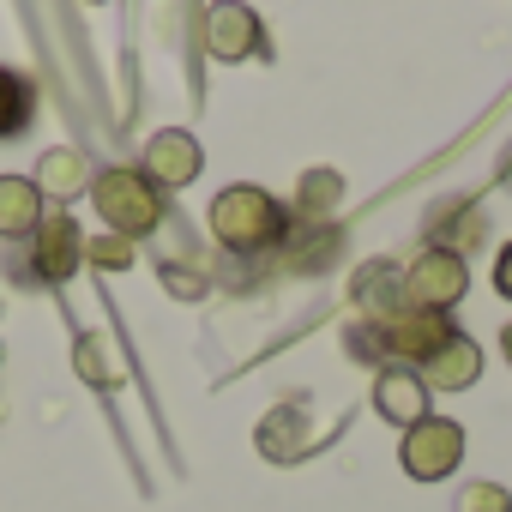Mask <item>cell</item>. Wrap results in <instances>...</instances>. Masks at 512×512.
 Returning a JSON list of instances; mask_svg holds the SVG:
<instances>
[{"instance_id": "cell-15", "label": "cell", "mask_w": 512, "mask_h": 512, "mask_svg": "<svg viewBox=\"0 0 512 512\" xmlns=\"http://www.w3.org/2000/svg\"><path fill=\"white\" fill-rule=\"evenodd\" d=\"M458 512H512V494L500 482H470L458 494Z\"/></svg>"}, {"instance_id": "cell-3", "label": "cell", "mask_w": 512, "mask_h": 512, "mask_svg": "<svg viewBox=\"0 0 512 512\" xmlns=\"http://www.w3.org/2000/svg\"><path fill=\"white\" fill-rule=\"evenodd\" d=\"M464 290H470V272L458 247H422L404 272V308H422V314H452Z\"/></svg>"}, {"instance_id": "cell-9", "label": "cell", "mask_w": 512, "mask_h": 512, "mask_svg": "<svg viewBox=\"0 0 512 512\" xmlns=\"http://www.w3.org/2000/svg\"><path fill=\"white\" fill-rule=\"evenodd\" d=\"M374 410L386 416V422H398V428H416L422 416H428V386H422V374L416 368H380V380H374Z\"/></svg>"}, {"instance_id": "cell-11", "label": "cell", "mask_w": 512, "mask_h": 512, "mask_svg": "<svg viewBox=\"0 0 512 512\" xmlns=\"http://www.w3.org/2000/svg\"><path fill=\"white\" fill-rule=\"evenodd\" d=\"M37 193H55V199H79V193H91V163H85V151L55 145V151L43 157V169H37Z\"/></svg>"}, {"instance_id": "cell-8", "label": "cell", "mask_w": 512, "mask_h": 512, "mask_svg": "<svg viewBox=\"0 0 512 512\" xmlns=\"http://www.w3.org/2000/svg\"><path fill=\"white\" fill-rule=\"evenodd\" d=\"M416 374H422V386H434V392H464V386H476V374H482V344L464 338V332H452Z\"/></svg>"}, {"instance_id": "cell-12", "label": "cell", "mask_w": 512, "mask_h": 512, "mask_svg": "<svg viewBox=\"0 0 512 512\" xmlns=\"http://www.w3.org/2000/svg\"><path fill=\"white\" fill-rule=\"evenodd\" d=\"M43 223V193L25 175H0V235H31Z\"/></svg>"}, {"instance_id": "cell-6", "label": "cell", "mask_w": 512, "mask_h": 512, "mask_svg": "<svg viewBox=\"0 0 512 512\" xmlns=\"http://www.w3.org/2000/svg\"><path fill=\"white\" fill-rule=\"evenodd\" d=\"M79 260H85V241H79V223H73L67 211L43 217V223L31 229V272H37L43 284H67V278L79 272Z\"/></svg>"}, {"instance_id": "cell-10", "label": "cell", "mask_w": 512, "mask_h": 512, "mask_svg": "<svg viewBox=\"0 0 512 512\" xmlns=\"http://www.w3.org/2000/svg\"><path fill=\"white\" fill-rule=\"evenodd\" d=\"M253 43H260V19H253L241 0H217L211 19H205V49L217 61H247Z\"/></svg>"}, {"instance_id": "cell-13", "label": "cell", "mask_w": 512, "mask_h": 512, "mask_svg": "<svg viewBox=\"0 0 512 512\" xmlns=\"http://www.w3.org/2000/svg\"><path fill=\"white\" fill-rule=\"evenodd\" d=\"M37 115V85L13 67H0V139H19Z\"/></svg>"}, {"instance_id": "cell-2", "label": "cell", "mask_w": 512, "mask_h": 512, "mask_svg": "<svg viewBox=\"0 0 512 512\" xmlns=\"http://www.w3.org/2000/svg\"><path fill=\"white\" fill-rule=\"evenodd\" d=\"M91 199H97L103 223L115 235H127V241L151 235L163 223V193H157V181H145V169H103L91 181Z\"/></svg>"}, {"instance_id": "cell-4", "label": "cell", "mask_w": 512, "mask_h": 512, "mask_svg": "<svg viewBox=\"0 0 512 512\" xmlns=\"http://www.w3.org/2000/svg\"><path fill=\"white\" fill-rule=\"evenodd\" d=\"M398 464L416 476V482H440L464 464V428L452 416H422L416 428H404V446H398Z\"/></svg>"}, {"instance_id": "cell-1", "label": "cell", "mask_w": 512, "mask_h": 512, "mask_svg": "<svg viewBox=\"0 0 512 512\" xmlns=\"http://www.w3.org/2000/svg\"><path fill=\"white\" fill-rule=\"evenodd\" d=\"M284 205L266 193V187H247V181H235V187H223L217 199H211V235L223 241V247H235V253H253V247H272L278 235H284Z\"/></svg>"}, {"instance_id": "cell-5", "label": "cell", "mask_w": 512, "mask_h": 512, "mask_svg": "<svg viewBox=\"0 0 512 512\" xmlns=\"http://www.w3.org/2000/svg\"><path fill=\"white\" fill-rule=\"evenodd\" d=\"M446 338H452V320H446V314L398 308V314H386V320H380V350H386L398 368H422Z\"/></svg>"}, {"instance_id": "cell-14", "label": "cell", "mask_w": 512, "mask_h": 512, "mask_svg": "<svg viewBox=\"0 0 512 512\" xmlns=\"http://www.w3.org/2000/svg\"><path fill=\"white\" fill-rule=\"evenodd\" d=\"M85 260H91L97 272H127V266H133V241L109 229V235H97V241H85Z\"/></svg>"}, {"instance_id": "cell-17", "label": "cell", "mask_w": 512, "mask_h": 512, "mask_svg": "<svg viewBox=\"0 0 512 512\" xmlns=\"http://www.w3.org/2000/svg\"><path fill=\"white\" fill-rule=\"evenodd\" d=\"M500 350H506V362H512V326H506V332H500Z\"/></svg>"}, {"instance_id": "cell-16", "label": "cell", "mask_w": 512, "mask_h": 512, "mask_svg": "<svg viewBox=\"0 0 512 512\" xmlns=\"http://www.w3.org/2000/svg\"><path fill=\"white\" fill-rule=\"evenodd\" d=\"M494 290H500V296L512 302V241H506V247L494 253Z\"/></svg>"}, {"instance_id": "cell-7", "label": "cell", "mask_w": 512, "mask_h": 512, "mask_svg": "<svg viewBox=\"0 0 512 512\" xmlns=\"http://www.w3.org/2000/svg\"><path fill=\"white\" fill-rule=\"evenodd\" d=\"M205 169V151L193 145V133H157L151 145H145V181H157V187H187L193 175Z\"/></svg>"}]
</instances>
